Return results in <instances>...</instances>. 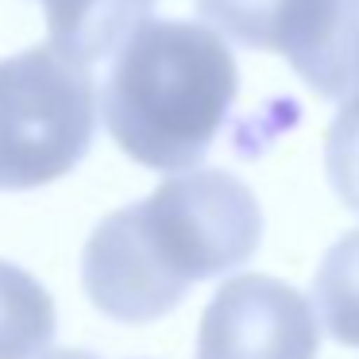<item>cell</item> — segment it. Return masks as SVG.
<instances>
[{"label":"cell","mask_w":359,"mask_h":359,"mask_svg":"<svg viewBox=\"0 0 359 359\" xmlns=\"http://www.w3.org/2000/svg\"><path fill=\"white\" fill-rule=\"evenodd\" d=\"M39 359H97L93 351H78V348H70V351H43Z\"/></svg>","instance_id":"11"},{"label":"cell","mask_w":359,"mask_h":359,"mask_svg":"<svg viewBox=\"0 0 359 359\" xmlns=\"http://www.w3.org/2000/svg\"><path fill=\"white\" fill-rule=\"evenodd\" d=\"M151 8L155 0H43L50 47L86 70L116 55Z\"/></svg>","instance_id":"6"},{"label":"cell","mask_w":359,"mask_h":359,"mask_svg":"<svg viewBox=\"0 0 359 359\" xmlns=\"http://www.w3.org/2000/svg\"><path fill=\"white\" fill-rule=\"evenodd\" d=\"M197 8L224 39L251 50H271V32L282 0H197Z\"/></svg>","instance_id":"9"},{"label":"cell","mask_w":359,"mask_h":359,"mask_svg":"<svg viewBox=\"0 0 359 359\" xmlns=\"http://www.w3.org/2000/svg\"><path fill=\"white\" fill-rule=\"evenodd\" d=\"M55 340V297L0 259V359H39Z\"/></svg>","instance_id":"7"},{"label":"cell","mask_w":359,"mask_h":359,"mask_svg":"<svg viewBox=\"0 0 359 359\" xmlns=\"http://www.w3.org/2000/svg\"><path fill=\"white\" fill-rule=\"evenodd\" d=\"M317 317L332 340L359 348V228L336 240L313 282Z\"/></svg>","instance_id":"8"},{"label":"cell","mask_w":359,"mask_h":359,"mask_svg":"<svg viewBox=\"0 0 359 359\" xmlns=\"http://www.w3.org/2000/svg\"><path fill=\"white\" fill-rule=\"evenodd\" d=\"M271 50L325 101L359 97V0H282Z\"/></svg>","instance_id":"5"},{"label":"cell","mask_w":359,"mask_h":359,"mask_svg":"<svg viewBox=\"0 0 359 359\" xmlns=\"http://www.w3.org/2000/svg\"><path fill=\"white\" fill-rule=\"evenodd\" d=\"M259 240L255 194L228 170H189L93 228L81 286L104 317L147 325L166 317L194 282L248 263Z\"/></svg>","instance_id":"1"},{"label":"cell","mask_w":359,"mask_h":359,"mask_svg":"<svg viewBox=\"0 0 359 359\" xmlns=\"http://www.w3.org/2000/svg\"><path fill=\"white\" fill-rule=\"evenodd\" d=\"M313 305L271 274L228 278L205 305L197 359H317Z\"/></svg>","instance_id":"4"},{"label":"cell","mask_w":359,"mask_h":359,"mask_svg":"<svg viewBox=\"0 0 359 359\" xmlns=\"http://www.w3.org/2000/svg\"><path fill=\"white\" fill-rule=\"evenodd\" d=\"M236 89L240 70L220 32L147 20L116 50L97 104L128 158L151 170H189L209 155Z\"/></svg>","instance_id":"2"},{"label":"cell","mask_w":359,"mask_h":359,"mask_svg":"<svg viewBox=\"0 0 359 359\" xmlns=\"http://www.w3.org/2000/svg\"><path fill=\"white\" fill-rule=\"evenodd\" d=\"M325 166L336 197L359 212V97L340 104L325 140Z\"/></svg>","instance_id":"10"},{"label":"cell","mask_w":359,"mask_h":359,"mask_svg":"<svg viewBox=\"0 0 359 359\" xmlns=\"http://www.w3.org/2000/svg\"><path fill=\"white\" fill-rule=\"evenodd\" d=\"M97 128L89 70L55 47L0 58V189H35L86 158Z\"/></svg>","instance_id":"3"}]
</instances>
